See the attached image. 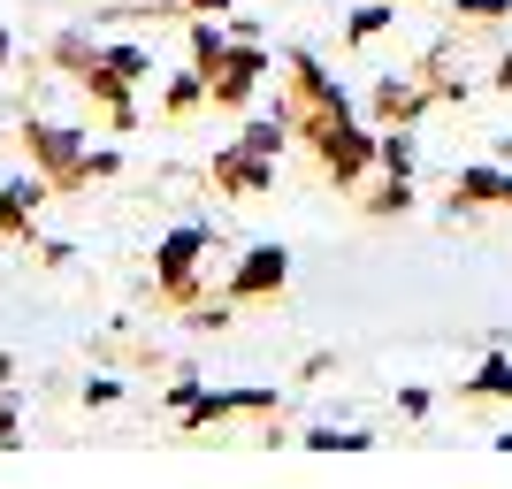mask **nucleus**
<instances>
[{"instance_id":"nucleus-17","label":"nucleus","mask_w":512,"mask_h":489,"mask_svg":"<svg viewBox=\"0 0 512 489\" xmlns=\"http://www.w3.org/2000/svg\"><path fill=\"white\" fill-rule=\"evenodd\" d=\"M16 421H23V405H16V390L0 383V451H16Z\"/></svg>"},{"instance_id":"nucleus-23","label":"nucleus","mask_w":512,"mask_h":489,"mask_svg":"<svg viewBox=\"0 0 512 489\" xmlns=\"http://www.w3.org/2000/svg\"><path fill=\"white\" fill-rule=\"evenodd\" d=\"M69 253H77V245H62V237H46V245H39V268H69Z\"/></svg>"},{"instance_id":"nucleus-22","label":"nucleus","mask_w":512,"mask_h":489,"mask_svg":"<svg viewBox=\"0 0 512 489\" xmlns=\"http://www.w3.org/2000/svg\"><path fill=\"white\" fill-rule=\"evenodd\" d=\"M115 398H123V383H115V375H92V383H85V405H115Z\"/></svg>"},{"instance_id":"nucleus-18","label":"nucleus","mask_w":512,"mask_h":489,"mask_svg":"<svg viewBox=\"0 0 512 489\" xmlns=\"http://www.w3.org/2000/svg\"><path fill=\"white\" fill-rule=\"evenodd\" d=\"M85 169H92V184H107V176H123V153L100 146V153H85Z\"/></svg>"},{"instance_id":"nucleus-4","label":"nucleus","mask_w":512,"mask_h":489,"mask_svg":"<svg viewBox=\"0 0 512 489\" xmlns=\"http://www.w3.org/2000/svg\"><path fill=\"white\" fill-rule=\"evenodd\" d=\"M283 283H291V253H283V245H253V253L237 260V276L222 283V298H230V306H253V298H276Z\"/></svg>"},{"instance_id":"nucleus-12","label":"nucleus","mask_w":512,"mask_h":489,"mask_svg":"<svg viewBox=\"0 0 512 489\" xmlns=\"http://www.w3.org/2000/svg\"><path fill=\"white\" fill-rule=\"evenodd\" d=\"M283 138H291V123H283V115H276V123H245V130H237V146H245V153H260V161H276V153H283Z\"/></svg>"},{"instance_id":"nucleus-19","label":"nucleus","mask_w":512,"mask_h":489,"mask_svg":"<svg viewBox=\"0 0 512 489\" xmlns=\"http://www.w3.org/2000/svg\"><path fill=\"white\" fill-rule=\"evenodd\" d=\"M199 390H207V383H199L192 367H176V383H169V405H176V413H184V405H192V398H199Z\"/></svg>"},{"instance_id":"nucleus-10","label":"nucleus","mask_w":512,"mask_h":489,"mask_svg":"<svg viewBox=\"0 0 512 489\" xmlns=\"http://www.w3.org/2000/svg\"><path fill=\"white\" fill-rule=\"evenodd\" d=\"M459 398H512V360L505 352H490V360H482V375H467V383H459Z\"/></svg>"},{"instance_id":"nucleus-21","label":"nucleus","mask_w":512,"mask_h":489,"mask_svg":"<svg viewBox=\"0 0 512 489\" xmlns=\"http://www.w3.org/2000/svg\"><path fill=\"white\" fill-rule=\"evenodd\" d=\"M383 23H390V8H360V16L344 23V31H352V39H375V31H383Z\"/></svg>"},{"instance_id":"nucleus-3","label":"nucleus","mask_w":512,"mask_h":489,"mask_svg":"<svg viewBox=\"0 0 512 489\" xmlns=\"http://www.w3.org/2000/svg\"><path fill=\"white\" fill-rule=\"evenodd\" d=\"M268 69H276V62H268V46H260V39H237L230 54H222V69L207 77V100H214V107H245Z\"/></svg>"},{"instance_id":"nucleus-2","label":"nucleus","mask_w":512,"mask_h":489,"mask_svg":"<svg viewBox=\"0 0 512 489\" xmlns=\"http://www.w3.org/2000/svg\"><path fill=\"white\" fill-rule=\"evenodd\" d=\"M207 222H184V230H169L161 237V253H153V298H161V306H184V314H192L199 306V253H207Z\"/></svg>"},{"instance_id":"nucleus-11","label":"nucleus","mask_w":512,"mask_h":489,"mask_svg":"<svg viewBox=\"0 0 512 489\" xmlns=\"http://www.w3.org/2000/svg\"><path fill=\"white\" fill-rule=\"evenodd\" d=\"M199 107H207V77H199V69L169 77V92H161V115H199Z\"/></svg>"},{"instance_id":"nucleus-9","label":"nucleus","mask_w":512,"mask_h":489,"mask_svg":"<svg viewBox=\"0 0 512 489\" xmlns=\"http://www.w3.org/2000/svg\"><path fill=\"white\" fill-rule=\"evenodd\" d=\"M474 207H505V169H459L451 214H474Z\"/></svg>"},{"instance_id":"nucleus-13","label":"nucleus","mask_w":512,"mask_h":489,"mask_svg":"<svg viewBox=\"0 0 512 489\" xmlns=\"http://www.w3.org/2000/svg\"><path fill=\"white\" fill-rule=\"evenodd\" d=\"M100 62L115 69V77H130V85H138V77H153V54H146V46H100Z\"/></svg>"},{"instance_id":"nucleus-6","label":"nucleus","mask_w":512,"mask_h":489,"mask_svg":"<svg viewBox=\"0 0 512 489\" xmlns=\"http://www.w3.org/2000/svg\"><path fill=\"white\" fill-rule=\"evenodd\" d=\"M276 184V161H260V153L230 146V153H214V192H230V199H260Z\"/></svg>"},{"instance_id":"nucleus-7","label":"nucleus","mask_w":512,"mask_h":489,"mask_svg":"<svg viewBox=\"0 0 512 489\" xmlns=\"http://www.w3.org/2000/svg\"><path fill=\"white\" fill-rule=\"evenodd\" d=\"M54 199V184L46 176H16V184H0V237H16V245H31V214Z\"/></svg>"},{"instance_id":"nucleus-20","label":"nucleus","mask_w":512,"mask_h":489,"mask_svg":"<svg viewBox=\"0 0 512 489\" xmlns=\"http://www.w3.org/2000/svg\"><path fill=\"white\" fill-rule=\"evenodd\" d=\"M451 8H459V16H474V23H497L512 0H451Z\"/></svg>"},{"instance_id":"nucleus-26","label":"nucleus","mask_w":512,"mask_h":489,"mask_svg":"<svg viewBox=\"0 0 512 489\" xmlns=\"http://www.w3.org/2000/svg\"><path fill=\"white\" fill-rule=\"evenodd\" d=\"M0 62H8V31H0Z\"/></svg>"},{"instance_id":"nucleus-15","label":"nucleus","mask_w":512,"mask_h":489,"mask_svg":"<svg viewBox=\"0 0 512 489\" xmlns=\"http://www.w3.org/2000/svg\"><path fill=\"white\" fill-rule=\"evenodd\" d=\"M375 161H383L390 176H413V138H406V123H398V130H383V146H375Z\"/></svg>"},{"instance_id":"nucleus-25","label":"nucleus","mask_w":512,"mask_h":489,"mask_svg":"<svg viewBox=\"0 0 512 489\" xmlns=\"http://www.w3.org/2000/svg\"><path fill=\"white\" fill-rule=\"evenodd\" d=\"M497 92H512V54H505V62H497Z\"/></svg>"},{"instance_id":"nucleus-24","label":"nucleus","mask_w":512,"mask_h":489,"mask_svg":"<svg viewBox=\"0 0 512 489\" xmlns=\"http://www.w3.org/2000/svg\"><path fill=\"white\" fill-rule=\"evenodd\" d=\"M184 16H230V0H176Z\"/></svg>"},{"instance_id":"nucleus-1","label":"nucleus","mask_w":512,"mask_h":489,"mask_svg":"<svg viewBox=\"0 0 512 489\" xmlns=\"http://www.w3.org/2000/svg\"><path fill=\"white\" fill-rule=\"evenodd\" d=\"M23 153H31V169H39L54 192H85V184H92L85 130H69V123H23Z\"/></svg>"},{"instance_id":"nucleus-8","label":"nucleus","mask_w":512,"mask_h":489,"mask_svg":"<svg viewBox=\"0 0 512 489\" xmlns=\"http://www.w3.org/2000/svg\"><path fill=\"white\" fill-rule=\"evenodd\" d=\"M428 100H436V92H428L421 77H383V85H375V100H367V115H375L383 130H398V123H413Z\"/></svg>"},{"instance_id":"nucleus-5","label":"nucleus","mask_w":512,"mask_h":489,"mask_svg":"<svg viewBox=\"0 0 512 489\" xmlns=\"http://www.w3.org/2000/svg\"><path fill=\"white\" fill-rule=\"evenodd\" d=\"M237 413H276V390H199L176 421H184V436H207V428L237 421Z\"/></svg>"},{"instance_id":"nucleus-16","label":"nucleus","mask_w":512,"mask_h":489,"mask_svg":"<svg viewBox=\"0 0 512 489\" xmlns=\"http://www.w3.org/2000/svg\"><path fill=\"white\" fill-rule=\"evenodd\" d=\"M367 214H375V222H383V214H413V184H406V176H390L383 192H367Z\"/></svg>"},{"instance_id":"nucleus-27","label":"nucleus","mask_w":512,"mask_h":489,"mask_svg":"<svg viewBox=\"0 0 512 489\" xmlns=\"http://www.w3.org/2000/svg\"><path fill=\"white\" fill-rule=\"evenodd\" d=\"M505 207H512V176H505Z\"/></svg>"},{"instance_id":"nucleus-14","label":"nucleus","mask_w":512,"mask_h":489,"mask_svg":"<svg viewBox=\"0 0 512 489\" xmlns=\"http://www.w3.org/2000/svg\"><path fill=\"white\" fill-rule=\"evenodd\" d=\"M306 451H367L375 444V436H367V428H314V436H299Z\"/></svg>"}]
</instances>
